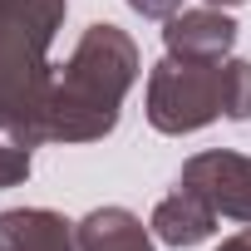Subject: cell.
Instances as JSON below:
<instances>
[{"label": "cell", "mask_w": 251, "mask_h": 251, "mask_svg": "<svg viewBox=\"0 0 251 251\" xmlns=\"http://www.w3.org/2000/svg\"><path fill=\"white\" fill-rule=\"evenodd\" d=\"M138 79V50L118 25H89L40 108V143H94L113 133L118 103Z\"/></svg>", "instance_id": "obj_1"}, {"label": "cell", "mask_w": 251, "mask_h": 251, "mask_svg": "<svg viewBox=\"0 0 251 251\" xmlns=\"http://www.w3.org/2000/svg\"><path fill=\"white\" fill-rule=\"evenodd\" d=\"M251 118V64L246 59H177L168 54L148 74V123L158 133H192L212 118Z\"/></svg>", "instance_id": "obj_2"}, {"label": "cell", "mask_w": 251, "mask_h": 251, "mask_svg": "<svg viewBox=\"0 0 251 251\" xmlns=\"http://www.w3.org/2000/svg\"><path fill=\"white\" fill-rule=\"evenodd\" d=\"M64 25V0H0V118L40 123L50 99V45ZM40 133V128H35Z\"/></svg>", "instance_id": "obj_3"}, {"label": "cell", "mask_w": 251, "mask_h": 251, "mask_svg": "<svg viewBox=\"0 0 251 251\" xmlns=\"http://www.w3.org/2000/svg\"><path fill=\"white\" fill-rule=\"evenodd\" d=\"M182 187H192L217 217H236L251 226V158L241 153H197L182 177Z\"/></svg>", "instance_id": "obj_4"}, {"label": "cell", "mask_w": 251, "mask_h": 251, "mask_svg": "<svg viewBox=\"0 0 251 251\" xmlns=\"http://www.w3.org/2000/svg\"><path fill=\"white\" fill-rule=\"evenodd\" d=\"M163 45H168V54H177V59H202V64H212V59H226V50L236 45V20L222 15L217 5L182 10V15L168 20Z\"/></svg>", "instance_id": "obj_5"}, {"label": "cell", "mask_w": 251, "mask_h": 251, "mask_svg": "<svg viewBox=\"0 0 251 251\" xmlns=\"http://www.w3.org/2000/svg\"><path fill=\"white\" fill-rule=\"evenodd\" d=\"M0 251H79V236L50 207H15L0 212Z\"/></svg>", "instance_id": "obj_6"}, {"label": "cell", "mask_w": 251, "mask_h": 251, "mask_svg": "<svg viewBox=\"0 0 251 251\" xmlns=\"http://www.w3.org/2000/svg\"><path fill=\"white\" fill-rule=\"evenodd\" d=\"M153 231H158V241H168V246H197V241H207L212 231H217V212L192 192V187H173V197H163L158 202V212H153Z\"/></svg>", "instance_id": "obj_7"}, {"label": "cell", "mask_w": 251, "mask_h": 251, "mask_svg": "<svg viewBox=\"0 0 251 251\" xmlns=\"http://www.w3.org/2000/svg\"><path fill=\"white\" fill-rule=\"evenodd\" d=\"M74 236H79V251H153L148 226L128 207H99V212H89L74 226Z\"/></svg>", "instance_id": "obj_8"}, {"label": "cell", "mask_w": 251, "mask_h": 251, "mask_svg": "<svg viewBox=\"0 0 251 251\" xmlns=\"http://www.w3.org/2000/svg\"><path fill=\"white\" fill-rule=\"evenodd\" d=\"M40 143V133L30 123L0 118V187H15L30 177V148Z\"/></svg>", "instance_id": "obj_9"}, {"label": "cell", "mask_w": 251, "mask_h": 251, "mask_svg": "<svg viewBox=\"0 0 251 251\" xmlns=\"http://www.w3.org/2000/svg\"><path fill=\"white\" fill-rule=\"evenodd\" d=\"M128 5H133L138 15H148V20H173L182 0H128Z\"/></svg>", "instance_id": "obj_10"}, {"label": "cell", "mask_w": 251, "mask_h": 251, "mask_svg": "<svg viewBox=\"0 0 251 251\" xmlns=\"http://www.w3.org/2000/svg\"><path fill=\"white\" fill-rule=\"evenodd\" d=\"M217 251H251V231H241V236H231V241H222Z\"/></svg>", "instance_id": "obj_11"}, {"label": "cell", "mask_w": 251, "mask_h": 251, "mask_svg": "<svg viewBox=\"0 0 251 251\" xmlns=\"http://www.w3.org/2000/svg\"><path fill=\"white\" fill-rule=\"evenodd\" d=\"M207 5H217V10H226V5H246V0H207Z\"/></svg>", "instance_id": "obj_12"}]
</instances>
